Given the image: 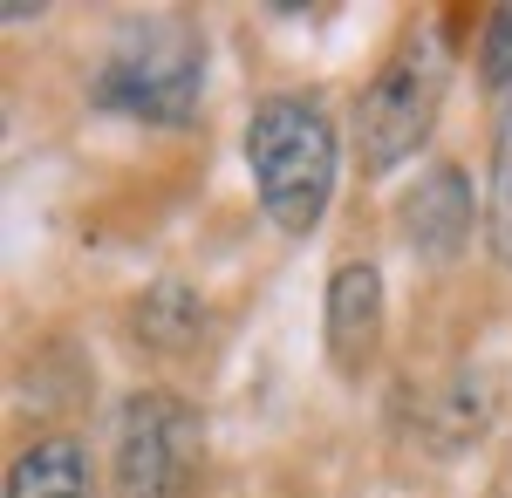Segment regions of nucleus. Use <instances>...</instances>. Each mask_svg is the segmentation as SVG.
<instances>
[{
    "mask_svg": "<svg viewBox=\"0 0 512 498\" xmlns=\"http://www.w3.org/2000/svg\"><path fill=\"white\" fill-rule=\"evenodd\" d=\"M485 239H492V260L512 267V110L492 137V192H485Z\"/></svg>",
    "mask_w": 512,
    "mask_h": 498,
    "instance_id": "6e6552de",
    "label": "nucleus"
},
{
    "mask_svg": "<svg viewBox=\"0 0 512 498\" xmlns=\"http://www.w3.org/2000/svg\"><path fill=\"white\" fill-rule=\"evenodd\" d=\"M478 76H485V89H512V7H492V14H485Z\"/></svg>",
    "mask_w": 512,
    "mask_h": 498,
    "instance_id": "1a4fd4ad",
    "label": "nucleus"
},
{
    "mask_svg": "<svg viewBox=\"0 0 512 498\" xmlns=\"http://www.w3.org/2000/svg\"><path fill=\"white\" fill-rule=\"evenodd\" d=\"M7 498H96V478H89L82 444L48 437L35 451H21L14 471H7Z\"/></svg>",
    "mask_w": 512,
    "mask_h": 498,
    "instance_id": "0eeeda50",
    "label": "nucleus"
},
{
    "mask_svg": "<svg viewBox=\"0 0 512 498\" xmlns=\"http://www.w3.org/2000/svg\"><path fill=\"white\" fill-rule=\"evenodd\" d=\"M403 232H410V246L424 260H451L465 246V232H472V185H465V171H451V164L424 171L410 205H403Z\"/></svg>",
    "mask_w": 512,
    "mask_h": 498,
    "instance_id": "423d86ee",
    "label": "nucleus"
},
{
    "mask_svg": "<svg viewBox=\"0 0 512 498\" xmlns=\"http://www.w3.org/2000/svg\"><path fill=\"white\" fill-rule=\"evenodd\" d=\"M437 103H444V55L431 41H403L390 62L376 69V82L362 89L355 103V151H362V171H396L403 157L431 137Z\"/></svg>",
    "mask_w": 512,
    "mask_h": 498,
    "instance_id": "7ed1b4c3",
    "label": "nucleus"
},
{
    "mask_svg": "<svg viewBox=\"0 0 512 498\" xmlns=\"http://www.w3.org/2000/svg\"><path fill=\"white\" fill-rule=\"evenodd\" d=\"M328 355H335V369H362L369 355H376V335H383V280L369 260H349V267H335L328 280Z\"/></svg>",
    "mask_w": 512,
    "mask_h": 498,
    "instance_id": "39448f33",
    "label": "nucleus"
},
{
    "mask_svg": "<svg viewBox=\"0 0 512 498\" xmlns=\"http://www.w3.org/2000/svg\"><path fill=\"white\" fill-rule=\"evenodd\" d=\"M198 76H205L198 28L151 21V28H137L110 48V62L96 69V103L144 116V123H185L198 110Z\"/></svg>",
    "mask_w": 512,
    "mask_h": 498,
    "instance_id": "f03ea898",
    "label": "nucleus"
},
{
    "mask_svg": "<svg viewBox=\"0 0 512 498\" xmlns=\"http://www.w3.org/2000/svg\"><path fill=\"white\" fill-rule=\"evenodd\" d=\"M205 458V423L171 389H137L117 410V485L123 498H185Z\"/></svg>",
    "mask_w": 512,
    "mask_h": 498,
    "instance_id": "20e7f679",
    "label": "nucleus"
},
{
    "mask_svg": "<svg viewBox=\"0 0 512 498\" xmlns=\"http://www.w3.org/2000/svg\"><path fill=\"white\" fill-rule=\"evenodd\" d=\"M335 123L315 96H267L253 123H246V164H253V185L260 205L280 232L308 239L335 198Z\"/></svg>",
    "mask_w": 512,
    "mask_h": 498,
    "instance_id": "f257e3e1",
    "label": "nucleus"
}]
</instances>
